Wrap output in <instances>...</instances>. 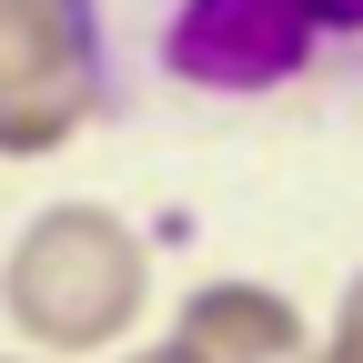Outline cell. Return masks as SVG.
I'll list each match as a JSON object with an SVG mask.
<instances>
[{"mask_svg":"<svg viewBox=\"0 0 363 363\" xmlns=\"http://www.w3.org/2000/svg\"><path fill=\"white\" fill-rule=\"evenodd\" d=\"M0 313L40 363L111 353L152 313V242L111 202H51L21 222L11 262H0Z\"/></svg>","mask_w":363,"mask_h":363,"instance_id":"6da1fadb","label":"cell"},{"mask_svg":"<svg viewBox=\"0 0 363 363\" xmlns=\"http://www.w3.org/2000/svg\"><path fill=\"white\" fill-rule=\"evenodd\" d=\"M121 363H182V343H152V353H121Z\"/></svg>","mask_w":363,"mask_h":363,"instance_id":"8992f818","label":"cell"},{"mask_svg":"<svg viewBox=\"0 0 363 363\" xmlns=\"http://www.w3.org/2000/svg\"><path fill=\"white\" fill-rule=\"evenodd\" d=\"M313 363H363V272L343 283V303H333V333L313 343Z\"/></svg>","mask_w":363,"mask_h":363,"instance_id":"5b68a950","label":"cell"},{"mask_svg":"<svg viewBox=\"0 0 363 363\" xmlns=\"http://www.w3.org/2000/svg\"><path fill=\"white\" fill-rule=\"evenodd\" d=\"M111 101V51L91 0H0V162L61 152Z\"/></svg>","mask_w":363,"mask_h":363,"instance_id":"3957f363","label":"cell"},{"mask_svg":"<svg viewBox=\"0 0 363 363\" xmlns=\"http://www.w3.org/2000/svg\"><path fill=\"white\" fill-rule=\"evenodd\" d=\"M182 363H313V323L272 283H202L172 323Z\"/></svg>","mask_w":363,"mask_h":363,"instance_id":"277c9868","label":"cell"},{"mask_svg":"<svg viewBox=\"0 0 363 363\" xmlns=\"http://www.w3.org/2000/svg\"><path fill=\"white\" fill-rule=\"evenodd\" d=\"M142 51L202 101H262L303 71L363 61V0H152Z\"/></svg>","mask_w":363,"mask_h":363,"instance_id":"7a4b0ae2","label":"cell"}]
</instances>
